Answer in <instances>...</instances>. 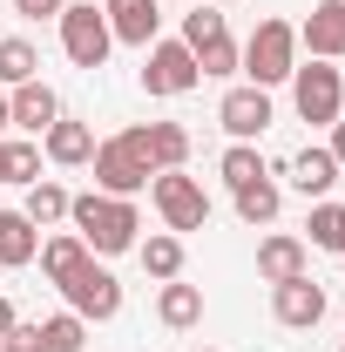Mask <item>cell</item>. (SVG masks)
Here are the masks:
<instances>
[{
    "instance_id": "obj_21",
    "label": "cell",
    "mask_w": 345,
    "mask_h": 352,
    "mask_svg": "<svg viewBox=\"0 0 345 352\" xmlns=\"http://www.w3.org/2000/svg\"><path fill=\"white\" fill-rule=\"evenodd\" d=\"M278 204H285V197H278L271 176H258V183L237 190V217H244V223H271V217H278Z\"/></svg>"
},
{
    "instance_id": "obj_18",
    "label": "cell",
    "mask_w": 345,
    "mask_h": 352,
    "mask_svg": "<svg viewBox=\"0 0 345 352\" xmlns=\"http://www.w3.org/2000/svg\"><path fill=\"white\" fill-rule=\"evenodd\" d=\"M47 156H54L61 170L88 163V156H95V129H88V122H54V129H47Z\"/></svg>"
},
{
    "instance_id": "obj_33",
    "label": "cell",
    "mask_w": 345,
    "mask_h": 352,
    "mask_svg": "<svg viewBox=\"0 0 345 352\" xmlns=\"http://www.w3.org/2000/svg\"><path fill=\"white\" fill-rule=\"evenodd\" d=\"M332 156L345 163V122H332Z\"/></svg>"
},
{
    "instance_id": "obj_29",
    "label": "cell",
    "mask_w": 345,
    "mask_h": 352,
    "mask_svg": "<svg viewBox=\"0 0 345 352\" xmlns=\"http://www.w3.org/2000/svg\"><path fill=\"white\" fill-rule=\"evenodd\" d=\"M41 339H47V352H82L88 318H75V311H54V318L41 325Z\"/></svg>"
},
{
    "instance_id": "obj_25",
    "label": "cell",
    "mask_w": 345,
    "mask_h": 352,
    "mask_svg": "<svg viewBox=\"0 0 345 352\" xmlns=\"http://www.w3.org/2000/svg\"><path fill=\"white\" fill-rule=\"evenodd\" d=\"M0 183H41V149L34 142H0Z\"/></svg>"
},
{
    "instance_id": "obj_24",
    "label": "cell",
    "mask_w": 345,
    "mask_h": 352,
    "mask_svg": "<svg viewBox=\"0 0 345 352\" xmlns=\"http://www.w3.org/2000/svg\"><path fill=\"white\" fill-rule=\"evenodd\" d=\"M0 82L21 88V82H41V54L27 41H0Z\"/></svg>"
},
{
    "instance_id": "obj_2",
    "label": "cell",
    "mask_w": 345,
    "mask_h": 352,
    "mask_svg": "<svg viewBox=\"0 0 345 352\" xmlns=\"http://www.w3.org/2000/svg\"><path fill=\"white\" fill-rule=\"evenodd\" d=\"M251 88H278L291 82V68H298V28L291 21H258V34L244 41V61H237Z\"/></svg>"
},
{
    "instance_id": "obj_23",
    "label": "cell",
    "mask_w": 345,
    "mask_h": 352,
    "mask_svg": "<svg viewBox=\"0 0 345 352\" xmlns=\"http://www.w3.org/2000/svg\"><path fill=\"white\" fill-rule=\"evenodd\" d=\"M304 230H311L318 251H339L345 258V204H311V223Z\"/></svg>"
},
{
    "instance_id": "obj_15",
    "label": "cell",
    "mask_w": 345,
    "mask_h": 352,
    "mask_svg": "<svg viewBox=\"0 0 345 352\" xmlns=\"http://www.w3.org/2000/svg\"><path fill=\"white\" fill-rule=\"evenodd\" d=\"M258 278H264V285L304 278V244H298V237H264V244H258Z\"/></svg>"
},
{
    "instance_id": "obj_11",
    "label": "cell",
    "mask_w": 345,
    "mask_h": 352,
    "mask_svg": "<svg viewBox=\"0 0 345 352\" xmlns=\"http://www.w3.org/2000/svg\"><path fill=\"white\" fill-rule=\"evenodd\" d=\"M271 311H278V325L311 332V325L325 318V292H318L311 278H285V285H271Z\"/></svg>"
},
{
    "instance_id": "obj_10",
    "label": "cell",
    "mask_w": 345,
    "mask_h": 352,
    "mask_svg": "<svg viewBox=\"0 0 345 352\" xmlns=\"http://www.w3.org/2000/svg\"><path fill=\"white\" fill-rule=\"evenodd\" d=\"M216 122L230 129V142H258L264 129H271V88H230L223 102H216Z\"/></svg>"
},
{
    "instance_id": "obj_19",
    "label": "cell",
    "mask_w": 345,
    "mask_h": 352,
    "mask_svg": "<svg viewBox=\"0 0 345 352\" xmlns=\"http://www.w3.org/2000/svg\"><path fill=\"white\" fill-rule=\"evenodd\" d=\"M156 311H163V325H176V332H190L197 318H203V292L197 285H163V298H156Z\"/></svg>"
},
{
    "instance_id": "obj_1",
    "label": "cell",
    "mask_w": 345,
    "mask_h": 352,
    "mask_svg": "<svg viewBox=\"0 0 345 352\" xmlns=\"http://www.w3.org/2000/svg\"><path fill=\"white\" fill-rule=\"evenodd\" d=\"M68 217H75V237H82L88 251H102V258H115V251H135V217L129 197H102V190H88V197H68Z\"/></svg>"
},
{
    "instance_id": "obj_17",
    "label": "cell",
    "mask_w": 345,
    "mask_h": 352,
    "mask_svg": "<svg viewBox=\"0 0 345 352\" xmlns=\"http://www.w3.org/2000/svg\"><path fill=\"white\" fill-rule=\"evenodd\" d=\"M34 251H41V230L21 210H0V264H34Z\"/></svg>"
},
{
    "instance_id": "obj_9",
    "label": "cell",
    "mask_w": 345,
    "mask_h": 352,
    "mask_svg": "<svg viewBox=\"0 0 345 352\" xmlns=\"http://www.w3.org/2000/svg\"><path fill=\"white\" fill-rule=\"evenodd\" d=\"M122 142H129L135 156L149 163V170L163 176V170H183L190 163V129L183 122H149V129H122Z\"/></svg>"
},
{
    "instance_id": "obj_31",
    "label": "cell",
    "mask_w": 345,
    "mask_h": 352,
    "mask_svg": "<svg viewBox=\"0 0 345 352\" xmlns=\"http://www.w3.org/2000/svg\"><path fill=\"white\" fill-rule=\"evenodd\" d=\"M0 352H47V339H41V325H21L14 318V332L0 339Z\"/></svg>"
},
{
    "instance_id": "obj_4",
    "label": "cell",
    "mask_w": 345,
    "mask_h": 352,
    "mask_svg": "<svg viewBox=\"0 0 345 352\" xmlns=\"http://www.w3.org/2000/svg\"><path fill=\"white\" fill-rule=\"evenodd\" d=\"M291 102H298L304 122H339L345 109V82L332 61H304V68H291Z\"/></svg>"
},
{
    "instance_id": "obj_32",
    "label": "cell",
    "mask_w": 345,
    "mask_h": 352,
    "mask_svg": "<svg viewBox=\"0 0 345 352\" xmlns=\"http://www.w3.org/2000/svg\"><path fill=\"white\" fill-rule=\"evenodd\" d=\"M61 7L68 0H14V14H27V21H61Z\"/></svg>"
},
{
    "instance_id": "obj_5",
    "label": "cell",
    "mask_w": 345,
    "mask_h": 352,
    "mask_svg": "<svg viewBox=\"0 0 345 352\" xmlns=\"http://www.w3.org/2000/svg\"><path fill=\"white\" fill-rule=\"evenodd\" d=\"M149 190H156V210H163L170 230H203V223H210V197H203L197 176L163 170V176H149Z\"/></svg>"
},
{
    "instance_id": "obj_20",
    "label": "cell",
    "mask_w": 345,
    "mask_h": 352,
    "mask_svg": "<svg viewBox=\"0 0 345 352\" xmlns=\"http://www.w3.org/2000/svg\"><path fill=\"white\" fill-rule=\"evenodd\" d=\"M21 217L34 223V230H47V223H61L68 217V190H61V183H27V210H21Z\"/></svg>"
},
{
    "instance_id": "obj_16",
    "label": "cell",
    "mask_w": 345,
    "mask_h": 352,
    "mask_svg": "<svg viewBox=\"0 0 345 352\" xmlns=\"http://www.w3.org/2000/svg\"><path fill=\"white\" fill-rule=\"evenodd\" d=\"M291 183H298L304 197L325 204V190L339 183V156H332V149H298V156H291Z\"/></svg>"
},
{
    "instance_id": "obj_14",
    "label": "cell",
    "mask_w": 345,
    "mask_h": 352,
    "mask_svg": "<svg viewBox=\"0 0 345 352\" xmlns=\"http://www.w3.org/2000/svg\"><path fill=\"white\" fill-rule=\"evenodd\" d=\"M7 109H14V122H21V129H34V135H47L54 122H61V102H54V88H47V82H21Z\"/></svg>"
},
{
    "instance_id": "obj_26",
    "label": "cell",
    "mask_w": 345,
    "mask_h": 352,
    "mask_svg": "<svg viewBox=\"0 0 345 352\" xmlns=\"http://www.w3.org/2000/svg\"><path fill=\"white\" fill-rule=\"evenodd\" d=\"M216 170H223V183H230V190H244V183H258V176H271V170H264V156L251 149V142H230Z\"/></svg>"
},
{
    "instance_id": "obj_13",
    "label": "cell",
    "mask_w": 345,
    "mask_h": 352,
    "mask_svg": "<svg viewBox=\"0 0 345 352\" xmlns=\"http://www.w3.org/2000/svg\"><path fill=\"white\" fill-rule=\"evenodd\" d=\"M102 14H109V34L115 41H129V47H149L156 41V0H102Z\"/></svg>"
},
{
    "instance_id": "obj_7",
    "label": "cell",
    "mask_w": 345,
    "mask_h": 352,
    "mask_svg": "<svg viewBox=\"0 0 345 352\" xmlns=\"http://www.w3.org/2000/svg\"><path fill=\"white\" fill-rule=\"evenodd\" d=\"M142 54H149V68H142V88H149V95H190V88L203 82L197 54L183 41H149Z\"/></svg>"
},
{
    "instance_id": "obj_12",
    "label": "cell",
    "mask_w": 345,
    "mask_h": 352,
    "mask_svg": "<svg viewBox=\"0 0 345 352\" xmlns=\"http://www.w3.org/2000/svg\"><path fill=\"white\" fill-rule=\"evenodd\" d=\"M298 47H311V61H339L345 54V0H318L311 21L298 28Z\"/></svg>"
},
{
    "instance_id": "obj_36",
    "label": "cell",
    "mask_w": 345,
    "mask_h": 352,
    "mask_svg": "<svg viewBox=\"0 0 345 352\" xmlns=\"http://www.w3.org/2000/svg\"><path fill=\"white\" fill-rule=\"evenodd\" d=\"M197 352H210V346H197Z\"/></svg>"
},
{
    "instance_id": "obj_30",
    "label": "cell",
    "mask_w": 345,
    "mask_h": 352,
    "mask_svg": "<svg viewBox=\"0 0 345 352\" xmlns=\"http://www.w3.org/2000/svg\"><path fill=\"white\" fill-rule=\"evenodd\" d=\"M210 34H223V14H216V7H197V14H183V47L210 41Z\"/></svg>"
},
{
    "instance_id": "obj_34",
    "label": "cell",
    "mask_w": 345,
    "mask_h": 352,
    "mask_svg": "<svg viewBox=\"0 0 345 352\" xmlns=\"http://www.w3.org/2000/svg\"><path fill=\"white\" fill-rule=\"evenodd\" d=\"M7 332H14V305L0 298V339H7Z\"/></svg>"
},
{
    "instance_id": "obj_22",
    "label": "cell",
    "mask_w": 345,
    "mask_h": 352,
    "mask_svg": "<svg viewBox=\"0 0 345 352\" xmlns=\"http://www.w3.org/2000/svg\"><path fill=\"white\" fill-rule=\"evenodd\" d=\"M34 258H41V271L47 278H54V285H61V278H68V271H75V264L82 258H95V251H88L82 237H47L41 251H34Z\"/></svg>"
},
{
    "instance_id": "obj_3",
    "label": "cell",
    "mask_w": 345,
    "mask_h": 352,
    "mask_svg": "<svg viewBox=\"0 0 345 352\" xmlns=\"http://www.w3.org/2000/svg\"><path fill=\"white\" fill-rule=\"evenodd\" d=\"M61 47H68V61H75V68H102V61H109V47H115L109 14H102L95 0H68V7H61Z\"/></svg>"
},
{
    "instance_id": "obj_28",
    "label": "cell",
    "mask_w": 345,
    "mask_h": 352,
    "mask_svg": "<svg viewBox=\"0 0 345 352\" xmlns=\"http://www.w3.org/2000/svg\"><path fill=\"white\" fill-rule=\"evenodd\" d=\"M135 251H142V271L163 278V285L183 271V237H149V244H135Z\"/></svg>"
},
{
    "instance_id": "obj_27",
    "label": "cell",
    "mask_w": 345,
    "mask_h": 352,
    "mask_svg": "<svg viewBox=\"0 0 345 352\" xmlns=\"http://www.w3.org/2000/svg\"><path fill=\"white\" fill-rule=\"evenodd\" d=\"M190 54H197L203 75H237V61H244V47L230 41V34H210V41H197Z\"/></svg>"
},
{
    "instance_id": "obj_35",
    "label": "cell",
    "mask_w": 345,
    "mask_h": 352,
    "mask_svg": "<svg viewBox=\"0 0 345 352\" xmlns=\"http://www.w3.org/2000/svg\"><path fill=\"white\" fill-rule=\"evenodd\" d=\"M7 122H14V109H7V95H0V129H7Z\"/></svg>"
},
{
    "instance_id": "obj_8",
    "label": "cell",
    "mask_w": 345,
    "mask_h": 352,
    "mask_svg": "<svg viewBox=\"0 0 345 352\" xmlns=\"http://www.w3.org/2000/svg\"><path fill=\"white\" fill-rule=\"evenodd\" d=\"M88 163H95L102 197H135V190H149V176H156L129 142H122V135H115V142H95V156H88Z\"/></svg>"
},
{
    "instance_id": "obj_6",
    "label": "cell",
    "mask_w": 345,
    "mask_h": 352,
    "mask_svg": "<svg viewBox=\"0 0 345 352\" xmlns=\"http://www.w3.org/2000/svg\"><path fill=\"white\" fill-rule=\"evenodd\" d=\"M61 298H68L75 318H115V311H122V285H115L95 258H82L68 278H61Z\"/></svg>"
}]
</instances>
